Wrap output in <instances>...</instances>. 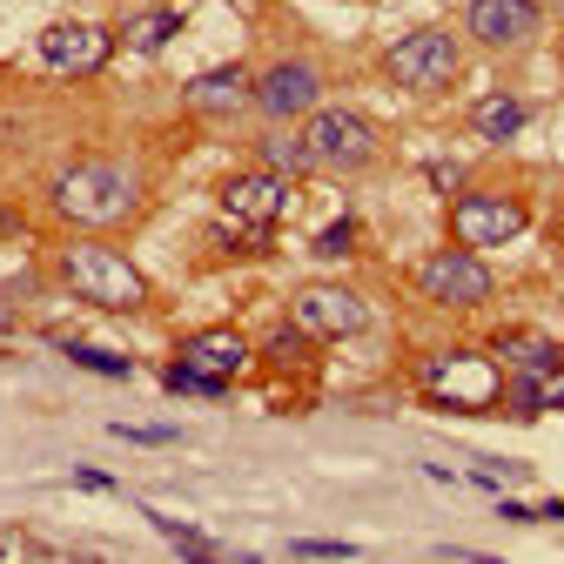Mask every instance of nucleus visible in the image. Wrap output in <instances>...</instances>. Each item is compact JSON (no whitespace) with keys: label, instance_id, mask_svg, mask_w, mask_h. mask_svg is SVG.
<instances>
[{"label":"nucleus","instance_id":"obj_1","mask_svg":"<svg viewBox=\"0 0 564 564\" xmlns=\"http://www.w3.org/2000/svg\"><path fill=\"white\" fill-rule=\"evenodd\" d=\"M141 208V182L121 162H75L54 175V216L75 229H115Z\"/></svg>","mask_w":564,"mask_h":564},{"label":"nucleus","instance_id":"obj_2","mask_svg":"<svg viewBox=\"0 0 564 564\" xmlns=\"http://www.w3.org/2000/svg\"><path fill=\"white\" fill-rule=\"evenodd\" d=\"M61 282L82 303H95V310H141V303H149L141 269L121 249H108V242H75V249L61 256Z\"/></svg>","mask_w":564,"mask_h":564},{"label":"nucleus","instance_id":"obj_3","mask_svg":"<svg viewBox=\"0 0 564 564\" xmlns=\"http://www.w3.org/2000/svg\"><path fill=\"white\" fill-rule=\"evenodd\" d=\"M416 383L444 410H490L505 397V377H498V364H490L484 349H437V357L416 370Z\"/></svg>","mask_w":564,"mask_h":564},{"label":"nucleus","instance_id":"obj_4","mask_svg":"<svg viewBox=\"0 0 564 564\" xmlns=\"http://www.w3.org/2000/svg\"><path fill=\"white\" fill-rule=\"evenodd\" d=\"M457 67H464V47H457L451 28H416V34H403V41L383 54V75H390L397 88H410V95H437V88H451Z\"/></svg>","mask_w":564,"mask_h":564},{"label":"nucleus","instance_id":"obj_5","mask_svg":"<svg viewBox=\"0 0 564 564\" xmlns=\"http://www.w3.org/2000/svg\"><path fill=\"white\" fill-rule=\"evenodd\" d=\"M416 290L444 303V310H484L490 296H498V275H490L484 249H437V256H423L416 262Z\"/></svg>","mask_w":564,"mask_h":564},{"label":"nucleus","instance_id":"obj_6","mask_svg":"<svg viewBox=\"0 0 564 564\" xmlns=\"http://www.w3.org/2000/svg\"><path fill=\"white\" fill-rule=\"evenodd\" d=\"M303 141H310V155H316V169H343V175H357V169H370L377 162V128L357 115V108H316L310 121H303Z\"/></svg>","mask_w":564,"mask_h":564},{"label":"nucleus","instance_id":"obj_7","mask_svg":"<svg viewBox=\"0 0 564 564\" xmlns=\"http://www.w3.org/2000/svg\"><path fill=\"white\" fill-rule=\"evenodd\" d=\"M524 223H531V208L518 195H505V188H477V195L451 202V236L464 249H505V242L524 236Z\"/></svg>","mask_w":564,"mask_h":564},{"label":"nucleus","instance_id":"obj_8","mask_svg":"<svg viewBox=\"0 0 564 564\" xmlns=\"http://www.w3.org/2000/svg\"><path fill=\"white\" fill-rule=\"evenodd\" d=\"M256 108H262L269 121H310V115L323 108V67L303 61V54L262 67V75H256Z\"/></svg>","mask_w":564,"mask_h":564},{"label":"nucleus","instance_id":"obj_9","mask_svg":"<svg viewBox=\"0 0 564 564\" xmlns=\"http://www.w3.org/2000/svg\"><path fill=\"white\" fill-rule=\"evenodd\" d=\"M115 47L121 41L108 28H95V21H54V28H41L34 61L47 67V75H95V67H108Z\"/></svg>","mask_w":564,"mask_h":564},{"label":"nucleus","instance_id":"obj_10","mask_svg":"<svg viewBox=\"0 0 564 564\" xmlns=\"http://www.w3.org/2000/svg\"><path fill=\"white\" fill-rule=\"evenodd\" d=\"M290 316L316 336V343H343V336H364L370 329V303L357 290H336V282H310V290H296Z\"/></svg>","mask_w":564,"mask_h":564},{"label":"nucleus","instance_id":"obj_11","mask_svg":"<svg viewBox=\"0 0 564 564\" xmlns=\"http://www.w3.org/2000/svg\"><path fill=\"white\" fill-rule=\"evenodd\" d=\"M282 208H290V175H275V169H249L223 182V216L242 229H275Z\"/></svg>","mask_w":564,"mask_h":564},{"label":"nucleus","instance_id":"obj_12","mask_svg":"<svg viewBox=\"0 0 564 564\" xmlns=\"http://www.w3.org/2000/svg\"><path fill=\"white\" fill-rule=\"evenodd\" d=\"M538 21H544L538 0H470L464 8V34L477 47H524L538 34Z\"/></svg>","mask_w":564,"mask_h":564},{"label":"nucleus","instance_id":"obj_13","mask_svg":"<svg viewBox=\"0 0 564 564\" xmlns=\"http://www.w3.org/2000/svg\"><path fill=\"white\" fill-rule=\"evenodd\" d=\"M182 101H188L195 115H208V121H223V115H242V108L256 101V82H249V67L223 61V67H208V75H195V82L182 88Z\"/></svg>","mask_w":564,"mask_h":564},{"label":"nucleus","instance_id":"obj_14","mask_svg":"<svg viewBox=\"0 0 564 564\" xmlns=\"http://www.w3.org/2000/svg\"><path fill=\"white\" fill-rule=\"evenodd\" d=\"M175 364H188L195 377L236 383V377L249 370V343H242L236 329H202V336H188V343H182V357H175Z\"/></svg>","mask_w":564,"mask_h":564},{"label":"nucleus","instance_id":"obj_15","mask_svg":"<svg viewBox=\"0 0 564 564\" xmlns=\"http://www.w3.org/2000/svg\"><path fill=\"white\" fill-rule=\"evenodd\" d=\"M498 357H505L518 377H538V383H544L551 370H564V349H557L551 336H538V329H505V336H498Z\"/></svg>","mask_w":564,"mask_h":564},{"label":"nucleus","instance_id":"obj_16","mask_svg":"<svg viewBox=\"0 0 564 564\" xmlns=\"http://www.w3.org/2000/svg\"><path fill=\"white\" fill-rule=\"evenodd\" d=\"M470 128L505 149V141H518L531 128V101H518V95H484V101H470Z\"/></svg>","mask_w":564,"mask_h":564},{"label":"nucleus","instance_id":"obj_17","mask_svg":"<svg viewBox=\"0 0 564 564\" xmlns=\"http://www.w3.org/2000/svg\"><path fill=\"white\" fill-rule=\"evenodd\" d=\"M175 34H182V14H175V8H155V14H134L115 41H121V47H134V54H162Z\"/></svg>","mask_w":564,"mask_h":564},{"label":"nucleus","instance_id":"obj_18","mask_svg":"<svg viewBox=\"0 0 564 564\" xmlns=\"http://www.w3.org/2000/svg\"><path fill=\"white\" fill-rule=\"evenodd\" d=\"M262 169H275V175H310L316 155H310L303 134H262Z\"/></svg>","mask_w":564,"mask_h":564},{"label":"nucleus","instance_id":"obj_19","mask_svg":"<svg viewBox=\"0 0 564 564\" xmlns=\"http://www.w3.org/2000/svg\"><path fill=\"white\" fill-rule=\"evenodd\" d=\"M61 349H67V364L101 370V377H128V370H134L128 357H115V349H101V343H61Z\"/></svg>","mask_w":564,"mask_h":564},{"label":"nucleus","instance_id":"obj_20","mask_svg":"<svg viewBox=\"0 0 564 564\" xmlns=\"http://www.w3.org/2000/svg\"><path fill=\"white\" fill-rule=\"evenodd\" d=\"M149 524H155V531H162V538H169V544H182V551H188V557H216V544H208V538H202V531H195V524H175V518H169V511H149Z\"/></svg>","mask_w":564,"mask_h":564},{"label":"nucleus","instance_id":"obj_21","mask_svg":"<svg viewBox=\"0 0 564 564\" xmlns=\"http://www.w3.org/2000/svg\"><path fill=\"white\" fill-rule=\"evenodd\" d=\"M162 383H169L175 397H223V390H229V383H216V377H195L188 364H169V377H162Z\"/></svg>","mask_w":564,"mask_h":564},{"label":"nucleus","instance_id":"obj_22","mask_svg":"<svg viewBox=\"0 0 564 564\" xmlns=\"http://www.w3.org/2000/svg\"><path fill=\"white\" fill-rule=\"evenodd\" d=\"M115 431L128 444H182V431H169V423H115Z\"/></svg>","mask_w":564,"mask_h":564},{"label":"nucleus","instance_id":"obj_23","mask_svg":"<svg viewBox=\"0 0 564 564\" xmlns=\"http://www.w3.org/2000/svg\"><path fill=\"white\" fill-rule=\"evenodd\" d=\"M349 242H357V223H349V216H343V223H329V229L316 236V256H343Z\"/></svg>","mask_w":564,"mask_h":564},{"label":"nucleus","instance_id":"obj_24","mask_svg":"<svg viewBox=\"0 0 564 564\" xmlns=\"http://www.w3.org/2000/svg\"><path fill=\"white\" fill-rule=\"evenodd\" d=\"M296 551L303 557H349L357 544H343V538H296Z\"/></svg>","mask_w":564,"mask_h":564},{"label":"nucleus","instance_id":"obj_25","mask_svg":"<svg viewBox=\"0 0 564 564\" xmlns=\"http://www.w3.org/2000/svg\"><path fill=\"white\" fill-rule=\"evenodd\" d=\"M544 410H564V370L544 377Z\"/></svg>","mask_w":564,"mask_h":564},{"label":"nucleus","instance_id":"obj_26","mask_svg":"<svg viewBox=\"0 0 564 564\" xmlns=\"http://www.w3.org/2000/svg\"><path fill=\"white\" fill-rule=\"evenodd\" d=\"M8 323H14V310H8V303H0V329H8Z\"/></svg>","mask_w":564,"mask_h":564},{"label":"nucleus","instance_id":"obj_27","mask_svg":"<svg viewBox=\"0 0 564 564\" xmlns=\"http://www.w3.org/2000/svg\"><path fill=\"white\" fill-rule=\"evenodd\" d=\"M229 8H262V0H229Z\"/></svg>","mask_w":564,"mask_h":564}]
</instances>
